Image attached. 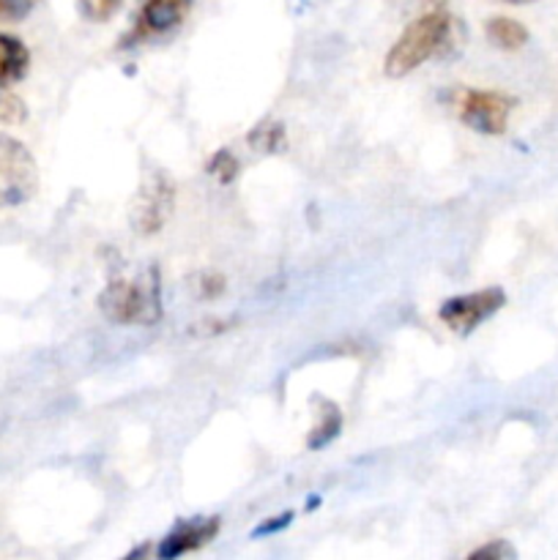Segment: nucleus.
Segmentation results:
<instances>
[{
	"instance_id": "nucleus-1",
	"label": "nucleus",
	"mask_w": 558,
	"mask_h": 560,
	"mask_svg": "<svg viewBox=\"0 0 558 560\" xmlns=\"http://www.w3.org/2000/svg\"><path fill=\"white\" fill-rule=\"evenodd\" d=\"M454 42H457V22H454V16L446 9H441V5L427 9L425 14H419L405 27L397 44L388 49L383 71L392 80H399V77L425 66L427 60L452 52Z\"/></svg>"
},
{
	"instance_id": "nucleus-2",
	"label": "nucleus",
	"mask_w": 558,
	"mask_h": 560,
	"mask_svg": "<svg viewBox=\"0 0 558 560\" xmlns=\"http://www.w3.org/2000/svg\"><path fill=\"white\" fill-rule=\"evenodd\" d=\"M98 306L107 320L118 326H153L162 317L159 284L153 277L113 279L98 295Z\"/></svg>"
},
{
	"instance_id": "nucleus-3",
	"label": "nucleus",
	"mask_w": 558,
	"mask_h": 560,
	"mask_svg": "<svg viewBox=\"0 0 558 560\" xmlns=\"http://www.w3.org/2000/svg\"><path fill=\"white\" fill-rule=\"evenodd\" d=\"M454 115L463 120L468 129L481 135H503L509 124V115L518 107L512 96L498 91H476V88H454L452 91Z\"/></svg>"
},
{
	"instance_id": "nucleus-4",
	"label": "nucleus",
	"mask_w": 558,
	"mask_h": 560,
	"mask_svg": "<svg viewBox=\"0 0 558 560\" xmlns=\"http://www.w3.org/2000/svg\"><path fill=\"white\" fill-rule=\"evenodd\" d=\"M38 189V167L33 153L20 140L0 135V208L31 200Z\"/></svg>"
},
{
	"instance_id": "nucleus-5",
	"label": "nucleus",
	"mask_w": 558,
	"mask_h": 560,
	"mask_svg": "<svg viewBox=\"0 0 558 560\" xmlns=\"http://www.w3.org/2000/svg\"><path fill=\"white\" fill-rule=\"evenodd\" d=\"M503 304H507L503 290L487 288V290H476V293H468V295H457V299H449L446 304L441 306V312H438V317H441L443 326L452 328L454 334L468 337V334L476 331L487 317L496 315Z\"/></svg>"
},
{
	"instance_id": "nucleus-6",
	"label": "nucleus",
	"mask_w": 558,
	"mask_h": 560,
	"mask_svg": "<svg viewBox=\"0 0 558 560\" xmlns=\"http://www.w3.org/2000/svg\"><path fill=\"white\" fill-rule=\"evenodd\" d=\"M170 211H173V186H170V180L162 173H156L140 189L131 222H135V230L140 235H153L167 222Z\"/></svg>"
},
{
	"instance_id": "nucleus-7",
	"label": "nucleus",
	"mask_w": 558,
	"mask_h": 560,
	"mask_svg": "<svg viewBox=\"0 0 558 560\" xmlns=\"http://www.w3.org/2000/svg\"><path fill=\"white\" fill-rule=\"evenodd\" d=\"M189 5L191 0H142L131 36L135 42H146V38L173 33L184 22Z\"/></svg>"
},
{
	"instance_id": "nucleus-8",
	"label": "nucleus",
	"mask_w": 558,
	"mask_h": 560,
	"mask_svg": "<svg viewBox=\"0 0 558 560\" xmlns=\"http://www.w3.org/2000/svg\"><path fill=\"white\" fill-rule=\"evenodd\" d=\"M217 530H219V520H197V523L178 525V528L162 541V547H159V558L167 560V558L186 556V552L197 550V547H202L206 541H211L213 536H217Z\"/></svg>"
},
{
	"instance_id": "nucleus-9",
	"label": "nucleus",
	"mask_w": 558,
	"mask_h": 560,
	"mask_svg": "<svg viewBox=\"0 0 558 560\" xmlns=\"http://www.w3.org/2000/svg\"><path fill=\"white\" fill-rule=\"evenodd\" d=\"M31 66V52L16 36L0 33V85H11L25 77Z\"/></svg>"
},
{
	"instance_id": "nucleus-10",
	"label": "nucleus",
	"mask_w": 558,
	"mask_h": 560,
	"mask_svg": "<svg viewBox=\"0 0 558 560\" xmlns=\"http://www.w3.org/2000/svg\"><path fill=\"white\" fill-rule=\"evenodd\" d=\"M485 33L490 44H496L498 49H507V52H514V49L525 47V42H528L525 25H520L512 16H492V20H487Z\"/></svg>"
},
{
	"instance_id": "nucleus-11",
	"label": "nucleus",
	"mask_w": 558,
	"mask_h": 560,
	"mask_svg": "<svg viewBox=\"0 0 558 560\" xmlns=\"http://www.w3.org/2000/svg\"><path fill=\"white\" fill-rule=\"evenodd\" d=\"M323 419L317 421L315 427H312V435H310V446L317 448V446H326L328 441H332L334 435L339 432V427H342V416H339V410L334 408L332 402L323 405Z\"/></svg>"
},
{
	"instance_id": "nucleus-12",
	"label": "nucleus",
	"mask_w": 558,
	"mask_h": 560,
	"mask_svg": "<svg viewBox=\"0 0 558 560\" xmlns=\"http://www.w3.org/2000/svg\"><path fill=\"white\" fill-rule=\"evenodd\" d=\"M252 148H260V151H282L284 148V129L277 120H266V124L257 126L249 135Z\"/></svg>"
},
{
	"instance_id": "nucleus-13",
	"label": "nucleus",
	"mask_w": 558,
	"mask_h": 560,
	"mask_svg": "<svg viewBox=\"0 0 558 560\" xmlns=\"http://www.w3.org/2000/svg\"><path fill=\"white\" fill-rule=\"evenodd\" d=\"M120 3H124V0H77V9H80V14L85 16V20L107 22L113 20L115 11L120 9Z\"/></svg>"
},
{
	"instance_id": "nucleus-14",
	"label": "nucleus",
	"mask_w": 558,
	"mask_h": 560,
	"mask_svg": "<svg viewBox=\"0 0 558 560\" xmlns=\"http://www.w3.org/2000/svg\"><path fill=\"white\" fill-rule=\"evenodd\" d=\"M25 118L27 109L22 98L5 91V85H0V124H22Z\"/></svg>"
},
{
	"instance_id": "nucleus-15",
	"label": "nucleus",
	"mask_w": 558,
	"mask_h": 560,
	"mask_svg": "<svg viewBox=\"0 0 558 560\" xmlns=\"http://www.w3.org/2000/svg\"><path fill=\"white\" fill-rule=\"evenodd\" d=\"M42 0H0V22H20L31 14Z\"/></svg>"
},
{
	"instance_id": "nucleus-16",
	"label": "nucleus",
	"mask_w": 558,
	"mask_h": 560,
	"mask_svg": "<svg viewBox=\"0 0 558 560\" xmlns=\"http://www.w3.org/2000/svg\"><path fill=\"white\" fill-rule=\"evenodd\" d=\"M208 170H211L222 184H230V180L235 178V173H239V159H235L230 151H219L217 156L211 159V167Z\"/></svg>"
},
{
	"instance_id": "nucleus-17",
	"label": "nucleus",
	"mask_w": 558,
	"mask_h": 560,
	"mask_svg": "<svg viewBox=\"0 0 558 560\" xmlns=\"http://www.w3.org/2000/svg\"><path fill=\"white\" fill-rule=\"evenodd\" d=\"M481 556H507V558H512V550H509L507 545H490V547H485V550L476 552V558H481Z\"/></svg>"
},
{
	"instance_id": "nucleus-18",
	"label": "nucleus",
	"mask_w": 558,
	"mask_h": 560,
	"mask_svg": "<svg viewBox=\"0 0 558 560\" xmlns=\"http://www.w3.org/2000/svg\"><path fill=\"white\" fill-rule=\"evenodd\" d=\"M503 3H514V5H525V3H534V0H503Z\"/></svg>"
}]
</instances>
